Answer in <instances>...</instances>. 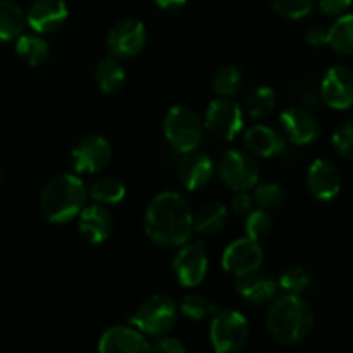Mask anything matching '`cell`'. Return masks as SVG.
I'll return each mask as SVG.
<instances>
[{"instance_id": "obj_1", "label": "cell", "mask_w": 353, "mask_h": 353, "mask_svg": "<svg viewBox=\"0 0 353 353\" xmlns=\"http://www.w3.org/2000/svg\"><path fill=\"white\" fill-rule=\"evenodd\" d=\"M145 233L161 247H181L193 233V212L178 192H162L145 210Z\"/></svg>"}, {"instance_id": "obj_2", "label": "cell", "mask_w": 353, "mask_h": 353, "mask_svg": "<svg viewBox=\"0 0 353 353\" xmlns=\"http://www.w3.org/2000/svg\"><path fill=\"white\" fill-rule=\"evenodd\" d=\"M269 333L283 345H296L305 340L314 327V312L299 295L276 296L265 316Z\"/></svg>"}, {"instance_id": "obj_3", "label": "cell", "mask_w": 353, "mask_h": 353, "mask_svg": "<svg viewBox=\"0 0 353 353\" xmlns=\"http://www.w3.org/2000/svg\"><path fill=\"white\" fill-rule=\"evenodd\" d=\"M88 199L85 183L76 174H57L48 179L40 195V209L45 219L64 224L79 216Z\"/></svg>"}, {"instance_id": "obj_4", "label": "cell", "mask_w": 353, "mask_h": 353, "mask_svg": "<svg viewBox=\"0 0 353 353\" xmlns=\"http://www.w3.org/2000/svg\"><path fill=\"white\" fill-rule=\"evenodd\" d=\"M203 133H205V124L202 117L190 107L174 105L165 114V140L176 152L186 154L196 150L202 143Z\"/></svg>"}, {"instance_id": "obj_5", "label": "cell", "mask_w": 353, "mask_h": 353, "mask_svg": "<svg viewBox=\"0 0 353 353\" xmlns=\"http://www.w3.org/2000/svg\"><path fill=\"white\" fill-rule=\"evenodd\" d=\"M250 327L238 310H217L210 324V343L217 353L240 352L247 345Z\"/></svg>"}, {"instance_id": "obj_6", "label": "cell", "mask_w": 353, "mask_h": 353, "mask_svg": "<svg viewBox=\"0 0 353 353\" xmlns=\"http://www.w3.org/2000/svg\"><path fill=\"white\" fill-rule=\"evenodd\" d=\"M178 321V309L176 303L165 295H154L145 300L134 316L131 317V324L150 336H162L168 334L174 327Z\"/></svg>"}, {"instance_id": "obj_7", "label": "cell", "mask_w": 353, "mask_h": 353, "mask_svg": "<svg viewBox=\"0 0 353 353\" xmlns=\"http://www.w3.org/2000/svg\"><path fill=\"white\" fill-rule=\"evenodd\" d=\"M221 181L233 192H248L259 183L261 169L254 155L245 150H228L217 165Z\"/></svg>"}, {"instance_id": "obj_8", "label": "cell", "mask_w": 353, "mask_h": 353, "mask_svg": "<svg viewBox=\"0 0 353 353\" xmlns=\"http://www.w3.org/2000/svg\"><path fill=\"white\" fill-rule=\"evenodd\" d=\"M205 130L221 141H231L243 128V112L231 97H221L210 102L205 112Z\"/></svg>"}, {"instance_id": "obj_9", "label": "cell", "mask_w": 353, "mask_h": 353, "mask_svg": "<svg viewBox=\"0 0 353 353\" xmlns=\"http://www.w3.org/2000/svg\"><path fill=\"white\" fill-rule=\"evenodd\" d=\"M147 45V30L140 19L126 17L110 28L107 34V48L117 59H133Z\"/></svg>"}, {"instance_id": "obj_10", "label": "cell", "mask_w": 353, "mask_h": 353, "mask_svg": "<svg viewBox=\"0 0 353 353\" xmlns=\"http://www.w3.org/2000/svg\"><path fill=\"white\" fill-rule=\"evenodd\" d=\"M209 269V257L202 241L183 243L181 250L172 261V272L179 285L186 288H195L205 279Z\"/></svg>"}, {"instance_id": "obj_11", "label": "cell", "mask_w": 353, "mask_h": 353, "mask_svg": "<svg viewBox=\"0 0 353 353\" xmlns=\"http://www.w3.org/2000/svg\"><path fill=\"white\" fill-rule=\"evenodd\" d=\"M112 159L109 140L100 134H90L79 140L71 150V165L76 172H100Z\"/></svg>"}, {"instance_id": "obj_12", "label": "cell", "mask_w": 353, "mask_h": 353, "mask_svg": "<svg viewBox=\"0 0 353 353\" xmlns=\"http://www.w3.org/2000/svg\"><path fill=\"white\" fill-rule=\"evenodd\" d=\"M262 264H264V250L257 240L248 236L233 241L223 254L224 271L236 278L259 271Z\"/></svg>"}, {"instance_id": "obj_13", "label": "cell", "mask_w": 353, "mask_h": 353, "mask_svg": "<svg viewBox=\"0 0 353 353\" xmlns=\"http://www.w3.org/2000/svg\"><path fill=\"white\" fill-rule=\"evenodd\" d=\"M321 99L334 110L353 107V69L348 65H334L321 81Z\"/></svg>"}, {"instance_id": "obj_14", "label": "cell", "mask_w": 353, "mask_h": 353, "mask_svg": "<svg viewBox=\"0 0 353 353\" xmlns=\"http://www.w3.org/2000/svg\"><path fill=\"white\" fill-rule=\"evenodd\" d=\"M307 188L321 202H330L341 190L340 168L330 159H316L307 172Z\"/></svg>"}, {"instance_id": "obj_15", "label": "cell", "mask_w": 353, "mask_h": 353, "mask_svg": "<svg viewBox=\"0 0 353 353\" xmlns=\"http://www.w3.org/2000/svg\"><path fill=\"white\" fill-rule=\"evenodd\" d=\"M69 10L64 0H34L26 12V23L38 34L57 31L68 21Z\"/></svg>"}, {"instance_id": "obj_16", "label": "cell", "mask_w": 353, "mask_h": 353, "mask_svg": "<svg viewBox=\"0 0 353 353\" xmlns=\"http://www.w3.org/2000/svg\"><path fill=\"white\" fill-rule=\"evenodd\" d=\"M281 126L288 140L295 145H310L319 138L321 126L305 107H292L281 114Z\"/></svg>"}, {"instance_id": "obj_17", "label": "cell", "mask_w": 353, "mask_h": 353, "mask_svg": "<svg viewBox=\"0 0 353 353\" xmlns=\"http://www.w3.org/2000/svg\"><path fill=\"white\" fill-rule=\"evenodd\" d=\"M178 179L186 190L196 192L205 188L214 176L212 159L202 152H186L178 162Z\"/></svg>"}, {"instance_id": "obj_18", "label": "cell", "mask_w": 353, "mask_h": 353, "mask_svg": "<svg viewBox=\"0 0 353 353\" xmlns=\"http://www.w3.org/2000/svg\"><path fill=\"white\" fill-rule=\"evenodd\" d=\"M102 353H141L150 350V343L138 327L114 326L99 340Z\"/></svg>"}, {"instance_id": "obj_19", "label": "cell", "mask_w": 353, "mask_h": 353, "mask_svg": "<svg viewBox=\"0 0 353 353\" xmlns=\"http://www.w3.org/2000/svg\"><path fill=\"white\" fill-rule=\"evenodd\" d=\"M79 233L88 243L100 245L110 236L114 228L112 214L109 212L107 205L93 203L90 207H83L79 212Z\"/></svg>"}, {"instance_id": "obj_20", "label": "cell", "mask_w": 353, "mask_h": 353, "mask_svg": "<svg viewBox=\"0 0 353 353\" xmlns=\"http://www.w3.org/2000/svg\"><path fill=\"white\" fill-rule=\"evenodd\" d=\"M279 285L269 276L261 274L259 271L250 272L236 278V292L245 302L254 303V305H262L269 303L278 295Z\"/></svg>"}, {"instance_id": "obj_21", "label": "cell", "mask_w": 353, "mask_h": 353, "mask_svg": "<svg viewBox=\"0 0 353 353\" xmlns=\"http://www.w3.org/2000/svg\"><path fill=\"white\" fill-rule=\"evenodd\" d=\"M245 147L248 152L259 157H278L285 154L286 141L281 134L271 126L265 124H255L245 133Z\"/></svg>"}, {"instance_id": "obj_22", "label": "cell", "mask_w": 353, "mask_h": 353, "mask_svg": "<svg viewBox=\"0 0 353 353\" xmlns=\"http://www.w3.org/2000/svg\"><path fill=\"white\" fill-rule=\"evenodd\" d=\"M124 81H126V71H124L123 64L117 57L109 55L97 64L95 83L103 93L114 95L123 88Z\"/></svg>"}, {"instance_id": "obj_23", "label": "cell", "mask_w": 353, "mask_h": 353, "mask_svg": "<svg viewBox=\"0 0 353 353\" xmlns=\"http://www.w3.org/2000/svg\"><path fill=\"white\" fill-rule=\"evenodd\" d=\"M228 209L219 202H210L193 214V230L200 234H216L226 226Z\"/></svg>"}, {"instance_id": "obj_24", "label": "cell", "mask_w": 353, "mask_h": 353, "mask_svg": "<svg viewBox=\"0 0 353 353\" xmlns=\"http://www.w3.org/2000/svg\"><path fill=\"white\" fill-rule=\"evenodd\" d=\"M16 52L23 62H26L31 68H37L47 62L48 55H50V47L45 38L38 37V34H23L16 38Z\"/></svg>"}, {"instance_id": "obj_25", "label": "cell", "mask_w": 353, "mask_h": 353, "mask_svg": "<svg viewBox=\"0 0 353 353\" xmlns=\"http://www.w3.org/2000/svg\"><path fill=\"white\" fill-rule=\"evenodd\" d=\"M26 16L12 0H0V41L16 40L24 30Z\"/></svg>"}, {"instance_id": "obj_26", "label": "cell", "mask_w": 353, "mask_h": 353, "mask_svg": "<svg viewBox=\"0 0 353 353\" xmlns=\"http://www.w3.org/2000/svg\"><path fill=\"white\" fill-rule=\"evenodd\" d=\"M327 45L336 54H353V14H341L327 30Z\"/></svg>"}, {"instance_id": "obj_27", "label": "cell", "mask_w": 353, "mask_h": 353, "mask_svg": "<svg viewBox=\"0 0 353 353\" xmlns=\"http://www.w3.org/2000/svg\"><path fill=\"white\" fill-rule=\"evenodd\" d=\"M90 196L102 205H116L126 196V185L114 176H102L92 185Z\"/></svg>"}, {"instance_id": "obj_28", "label": "cell", "mask_w": 353, "mask_h": 353, "mask_svg": "<svg viewBox=\"0 0 353 353\" xmlns=\"http://www.w3.org/2000/svg\"><path fill=\"white\" fill-rule=\"evenodd\" d=\"M245 107H247V112L255 119L268 117L276 107L274 90L268 85L255 86L245 99Z\"/></svg>"}, {"instance_id": "obj_29", "label": "cell", "mask_w": 353, "mask_h": 353, "mask_svg": "<svg viewBox=\"0 0 353 353\" xmlns=\"http://www.w3.org/2000/svg\"><path fill=\"white\" fill-rule=\"evenodd\" d=\"M243 76L241 71L233 64H224L217 68L212 76V88L221 97H234L241 88Z\"/></svg>"}, {"instance_id": "obj_30", "label": "cell", "mask_w": 353, "mask_h": 353, "mask_svg": "<svg viewBox=\"0 0 353 353\" xmlns=\"http://www.w3.org/2000/svg\"><path fill=\"white\" fill-rule=\"evenodd\" d=\"M252 196H254V202L257 203L261 209L274 210L283 205L286 193L279 183L265 181L254 186V195Z\"/></svg>"}, {"instance_id": "obj_31", "label": "cell", "mask_w": 353, "mask_h": 353, "mask_svg": "<svg viewBox=\"0 0 353 353\" xmlns=\"http://www.w3.org/2000/svg\"><path fill=\"white\" fill-rule=\"evenodd\" d=\"M179 310H181L188 319L203 321L207 319V317H212L214 314L219 310V307H217L216 303L210 302V300L203 295H186L185 299H183L181 305H179Z\"/></svg>"}, {"instance_id": "obj_32", "label": "cell", "mask_w": 353, "mask_h": 353, "mask_svg": "<svg viewBox=\"0 0 353 353\" xmlns=\"http://www.w3.org/2000/svg\"><path fill=\"white\" fill-rule=\"evenodd\" d=\"M245 230H247V236L252 240H264L272 231V217L264 209L252 210L245 221Z\"/></svg>"}, {"instance_id": "obj_33", "label": "cell", "mask_w": 353, "mask_h": 353, "mask_svg": "<svg viewBox=\"0 0 353 353\" xmlns=\"http://www.w3.org/2000/svg\"><path fill=\"white\" fill-rule=\"evenodd\" d=\"M310 286V274L307 269L295 265V268L286 269L279 278V288L285 290L286 293H293V295H300L305 292Z\"/></svg>"}, {"instance_id": "obj_34", "label": "cell", "mask_w": 353, "mask_h": 353, "mask_svg": "<svg viewBox=\"0 0 353 353\" xmlns=\"http://www.w3.org/2000/svg\"><path fill=\"white\" fill-rule=\"evenodd\" d=\"M316 0H271L272 9L286 19H302L309 16Z\"/></svg>"}, {"instance_id": "obj_35", "label": "cell", "mask_w": 353, "mask_h": 353, "mask_svg": "<svg viewBox=\"0 0 353 353\" xmlns=\"http://www.w3.org/2000/svg\"><path fill=\"white\" fill-rule=\"evenodd\" d=\"M333 145L336 152L343 157L353 161V121L343 123L333 133Z\"/></svg>"}, {"instance_id": "obj_36", "label": "cell", "mask_w": 353, "mask_h": 353, "mask_svg": "<svg viewBox=\"0 0 353 353\" xmlns=\"http://www.w3.org/2000/svg\"><path fill=\"white\" fill-rule=\"evenodd\" d=\"M152 352L157 353H185L186 347L178 340V338H171V336H157V340L150 345Z\"/></svg>"}, {"instance_id": "obj_37", "label": "cell", "mask_w": 353, "mask_h": 353, "mask_svg": "<svg viewBox=\"0 0 353 353\" xmlns=\"http://www.w3.org/2000/svg\"><path fill=\"white\" fill-rule=\"evenodd\" d=\"M353 0H319L317 6H319V10L324 14V16L338 17L341 14H347V10L350 9Z\"/></svg>"}, {"instance_id": "obj_38", "label": "cell", "mask_w": 353, "mask_h": 353, "mask_svg": "<svg viewBox=\"0 0 353 353\" xmlns=\"http://www.w3.org/2000/svg\"><path fill=\"white\" fill-rule=\"evenodd\" d=\"M254 196L248 195L247 192H236V195L231 200V209L238 216H248L252 212V209H254Z\"/></svg>"}, {"instance_id": "obj_39", "label": "cell", "mask_w": 353, "mask_h": 353, "mask_svg": "<svg viewBox=\"0 0 353 353\" xmlns=\"http://www.w3.org/2000/svg\"><path fill=\"white\" fill-rule=\"evenodd\" d=\"M296 99L300 100V103H303L305 107H316L317 103L323 102L321 99V92L312 85H302L296 93Z\"/></svg>"}, {"instance_id": "obj_40", "label": "cell", "mask_w": 353, "mask_h": 353, "mask_svg": "<svg viewBox=\"0 0 353 353\" xmlns=\"http://www.w3.org/2000/svg\"><path fill=\"white\" fill-rule=\"evenodd\" d=\"M307 41L312 47H323V45H327V31L323 30V28H312L307 33Z\"/></svg>"}, {"instance_id": "obj_41", "label": "cell", "mask_w": 353, "mask_h": 353, "mask_svg": "<svg viewBox=\"0 0 353 353\" xmlns=\"http://www.w3.org/2000/svg\"><path fill=\"white\" fill-rule=\"evenodd\" d=\"M155 6L162 10H169V12H176L181 10L186 6V0H154Z\"/></svg>"}, {"instance_id": "obj_42", "label": "cell", "mask_w": 353, "mask_h": 353, "mask_svg": "<svg viewBox=\"0 0 353 353\" xmlns=\"http://www.w3.org/2000/svg\"><path fill=\"white\" fill-rule=\"evenodd\" d=\"M2 178H3V174H2V168H0V185H2Z\"/></svg>"}]
</instances>
